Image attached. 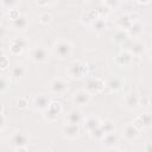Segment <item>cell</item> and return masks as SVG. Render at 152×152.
<instances>
[{
	"label": "cell",
	"mask_w": 152,
	"mask_h": 152,
	"mask_svg": "<svg viewBox=\"0 0 152 152\" xmlns=\"http://www.w3.org/2000/svg\"><path fill=\"white\" fill-rule=\"evenodd\" d=\"M52 53L57 59H66L72 55V44L66 39L56 40L52 45Z\"/></svg>",
	"instance_id": "1"
},
{
	"label": "cell",
	"mask_w": 152,
	"mask_h": 152,
	"mask_svg": "<svg viewBox=\"0 0 152 152\" xmlns=\"http://www.w3.org/2000/svg\"><path fill=\"white\" fill-rule=\"evenodd\" d=\"M6 127V115L4 112V107L1 106V113H0V132L2 133Z\"/></svg>",
	"instance_id": "32"
},
{
	"label": "cell",
	"mask_w": 152,
	"mask_h": 152,
	"mask_svg": "<svg viewBox=\"0 0 152 152\" xmlns=\"http://www.w3.org/2000/svg\"><path fill=\"white\" fill-rule=\"evenodd\" d=\"M89 135H90V138H93V139H95V140L101 141V140L103 139V137L106 135V133L103 132V129L101 128V126H99L97 128H95L94 131H91V132L89 133Z\"/></svg>",
	"instance_id": "28"
},
{
	"label": "cell",
	"mask_w": 152,
	"mask_h": 152,
	"mask_svg": "<svg viewBox=\"0 0 152 152\" xmlns=\"http://www.w3.org/2000/svg\"><path fill=\"white\" fill-rule=\"evenodd\" d=\"M52 102V99L50 95L48 94H38L33 97V101H32V106L36 110H39V112H45L49 106L51 104Z\"/></svg>",
	"instance_id": "7"
},
{
	"label": "cell",
	"mask_w": 152,
	"mask_h": 152,
	"mask_svg": "<svg viewBox=\"0 0 152 152\" xmlns=\"http://www.w3.org/2000/svg\"><path fill=\"white\" fill-rule=\"evenodd\" d=\"M8 86H10V78L7 76L2 75L1 76V80H0V91L1 93H5L6 89L8 88Z\"/></svg>",
	"instance_id": "30"
},
{
	"label": "cell",
	"mask_w": 152,
	"mask_h": 152,
	"mask_svg": "<svg viewBox=\"0 0 152 152\" xmlns=\"http://www.w3.org/2000/svg\"><path fill=\"white\" fill-rule=\"evenodd\" d=\"M82 125H83V129L89 134L91 131H94L95 128H97V127L101 125V120H100L97 116L90 115V116L84 118Z\"/></svg>",
	"instance_id": "16"
},
{
	"label": "cell",
	"mask_w": 152,
	"mask_h": 152,
	"mask_svg": "<svg viewBox=\"0 0 152 152\" xmlns=\"http://www.w3.org/2000/svg\"><path fill=\"white\" fill-rule=\"evenodd\" d=\"M101 128L103 129V132L107 134V133H112V132H115V122L114 121H112V120H109V119H107V120H103V121H101Z\"/></svg>",
	"instance_id": "24"
},
{
	"label": "cell",
	"mask_w": 152,
	"mask_h": 152,
	"mask_svg": "<svg viewBox=\"0 0 152 152\" xmlns=\"http://www.w3.org/2000/svg\"><path fill=\"white\" fill-rule=\"evenodd\" d=\"M27 44H28V42L25 37H17L10 44V52L14 56H18L24 51V49L27 46Z\"/></svg>",
	"instance_id": "12"
},
{
	"label": "cell",
	"mask_w": 152,
	"mask_h": 152,
	"mask_svg": "<svg viewBox=\"0 0 152 152\" xmlns=\"http://www.w3.org/2000/svg\"><path fill=\"white\" fill-rule=\"evenodd\" d=\"M134 124L141 129V128H146V127H151L152 126V114L151 113H144L140 114L139 116L135 118Z\"/></svg>",
	"instance_id": "18"
},
{
	"label": "cell",
	"mask_w": 152,
	"mask_h": 152,
	"mask_svg": "<svg viewBox=\"0 0 152 152\" xmlns=\"http://www.w3.org/2000/svg\"><path fill=\"white\" fill-rule=\"evenodd\" d=\"M139 134H140V128L134 122L126 124L125 127L122 128V138L127 141L135 140L139 137Z\"/></svg>",
	"instance_id": "11"
},
{
	"label": "cell",
	"mask_w": 152,
	"mask_h": 152,
	"mask_svg": "<svg viewBox=\"0 0 152 152\" xmlns=\"http://www.w3.org/2000/svg\"><path fill=\"white\" fill-rule=\"evenodd\" d=\"M106 88V82L99 77H89L86 81V89L89 90L91 94L101 93Z\"/></svg>",
	"instance_id": "10"
},
{
	"label": "cell",
	"mask_w": 152,
	"mask_h": 152,
	"mask_svg": "<svg viewBox=\"0 0 152 152\" xmlns=\"http://www.w3.org/2000/svg\"><path fill=\"white\" fill-rule=\"evenodd\" d=\"M104 2H106V5H107L108 7L113 8V7H116V6H118L119 0H104Z\"/></svg>",
	"instance_id": "36"
},
{
	"label": "cell",
	"mask_w": 152,
	"mask_h": 152,
	"mask_svg": "<svg viewBox=\"0 0 152 152\" xmlns=\"http://www.w3.org/2000/svg\"><path fill=\"white\" fill-rule=\"evenodd\" d=\"M49 90L55 96H63L68 91V82L63 78H53L49 83Z\"/></svg>",
	"instance_id": "5"
},
{
	"label": "cell",
	"mask_w": 152,
	"mask_h": 152,
	"mask_svg": "<svg viewBox=\"0 0 152 152\" xmlns=\"http://www.w3.org/2000/svg\"><path fill=\"white\" fill-rule=\"evenodd\" d=\"M27 72H28L27 68L21 63H15L11 68V77L14 80H21L23 77L26 76Z\"/></svg>",
	"instance_id": "17"
},
{
	"label": "cell",
	"mask_w": 152,
	"mask_h": 152,
	"mask_svg": "<svg viewBox=\"0 0 152 152\" xmlns=\"http://www.w3.org/2000/svg\"><path fill=\"white\" fill-rule=\"evenodd\" d=\"M113 38H114L115 43L124 44L125 42H127V39H128V34H127V32H125L124 30H120V31H118V32L114 34Z\"/></svg>",
	"instance_id": "27"
},
{
	"label": "cell",
	"mask_w": 152,
	"mask_h": 152,
	"mask_svg": "<svg viewBox=\"0 0 152 152\" xmlns=\"http://www.w3.org/2000/svg\"><path fill=\"white\" fill-rule=\"evenodd\" d=\"M83 120H84V118H83L81 110L77 109V108L69 110V112L65 114V118H64V121H65L66 124H75V125L82 124Z\"/></svg>",
	"instance_id": "15"
},
{
	"label": "cell",
	"mask_w": 152,
	"mask_h": 152,
	"mask_svg": "<svg viewBox=\"0 0 152 152\" xmlns=\"http://www.w3.org/2000/svg\"><path fill=\"white\" fill-rule=\"evenodd\" d=\"M20 0H1V6L4 11H11L17 7Z\"/></svg>",
	"instance_id": "26"
},
{
	"label": "cell",
	"mask_w": 152,
	"mask_h": 152,
	"mask_svg": "<svg viewBox=\"0 0 152 152\" xmlns=\"http://www.w3.org/2000/svg\"><path fill=\"white\" fill-rule=\"evenodd\" d=\"M62 137L64 139L68 140H74L76 138H78L80 133H81V127L80 125H75V124H64L62 129H61Z\"/></svg>",
	"instance_id": "9"
},
{
	"label": "cell",
	"mask_w": 152,
	"mask_h": 152,
	"mask_svg": "<svg viewBox=\"0 0 152 152\" xmlns=\"http://www.w3.org/2000/svg\"><path fill=\"white\" fill-rule=\"evenodd\" d=\"M53 0H37V2H38V5L39 6H46V5H49L50 2H52Z\"/></svg>",
	"instance_id": "37"
},
{
	"label": "cell",
	"mask_w": 152,
	"mask_h": 152,
	"mask_svg": "<svg viewBox=\"0 0 152 152\" xmlns=\"http://www.w3.org/2000/svg\"><path fill=\"white\" fill-rule=\"evenodd\" d=\"M39 21H40L42 24H44V25L49 24V23L51 21V14H50V13H48V12L43 13V14L39 17Z\"/></svg>",
	"instance_id": "33"
},
{
	"label": "cell",
	"mask_w": 152,
	"mask_h": 152,
	"mask_svg": "<svg viewBox=\"0 0 152 152\" xmlns=\"http://www.w3.org/2000/svg\"><path fill=\"white\" fill-rule=\"evenodd\" d=\"M148 56H150V58H151V61H152V48L148 50Z\"/></svg>",
	"instance_id": "40"
},
{
	"label": "cell",
	"mask_w": 152,
	"mask_h": 152,
	"mask_svg": "<svg viewBox=\"0 0 152 152\" xmlns=\"http://www.w3.org/2000/svg\"><path fill=\"white\" fill-rule=\"evenodd\" d=\"M128 31H129V34H131V36L138 37V36H140V34L142 33L144 26H142V24H141L140 21H134V23L131 25V27L128 28Z\"/></svg>",
	"instance_id": "23"
},
{
	"label": "cell",
	"mask_w": 152,
	"mask_h": 152,
	"mask_svg": "<svg viewBox=\"0 0 152 152\" xmlns=\"http://www.w3.org/2000/svg\"><path fill=\"white\" fill-rule=\"evenodd\" d=\"M144 49H145V45H144L141 42H139V40L132 42L131 45H129V48H127V50H128L133 56H137V57L142 53Z\"/></svg>",
	"instance_id": "22"
},
{
	"label": "cell",
	"mask_w": 152,
	"mask_h": 152,
	"mask_svg": "<svg viewBox=\"0 0 152 152\" xmlns=\"http://www.w3.org/2000/svg\"><path fill=\"white\" fill-rule=\"evenodd\" d=\"M133 55L128 51V50H124V51H121L120 53H118L116 55V57H115V63L119 65V66H129L131 64H132V62H133Z\"/></svg>",
	"instance_id": "14"
},
{
	"label": "cell",
	"mask_w": 152,
	"mask_h": 152,
	"mask_svg": "<svg viewBox=\"0 0 152 152\" xmlns=\"http://www.w3.org/2000/svg\"><path fill=\"white\" fill-rule=\"evenodd\" d=\"M27 25H28V19L24 14H20L18 18L11 20V26L14 30H25L27 27Z\"/></svg>",
	"instance_id": "20"
},
{
	"label": "cell",
	"mask_w": 152,
	"mask_h": 152,
	"mask_svg": "<svg viewBox=\"0 0 152 152\" xmlns=\"http://www.w3.org/2000/svg\"><path fill=\"white\" fill-rule=\"evenodd\" d=\"M49 57H50L49 50L42 44H36L30 50V58L36 64H43V63L48 62Z\"/></svg>",
	"instance_id": "3"
},
{
	"label": "cell",
	"mask_w": 152,
	"mask_h": 152,
	"mask_svg": "<svg viewBox=\"0 0 152 152\" xmlns=\"http://www.w3.org/2000/svg\"><path fill=\"white\" fill-rule=\"evenodd\" d=\"M91 93L87 89H80L74 93L72 95V102L78 106V107H84V106H88L91 101Z\"/></svg>",
	"instance_id": "8"
},
{
	"label": "cell",
	"mask_w": 152,
	"mask_h": 152,
	"mask_svg": "<svg viewBox=\"0 0 152 152\" xmlns=\"http://www.w3.org/2000/svg\"><path fill=\"white\" fill-rule=\"evenodd\" d=\"M10 144L14 151H27V146L30 144V135L25 132H13L10 135Z\"/></svg>",
	"instance_id": "2"
},
{
	"label": "cell",
	"mask_w": 152,
	"mask_h": 152,
	"mask_svg": "<svg viewBox=\"0 0 152 152\" xmlns=\"http://www.w3.org/2000/svg\"><path fill=\"white\" fill-rule=\"evenodd\" d=\"M88 72V65L81 61H74L68 65L66 75L71 78H82Z\"/></svg>",
	"instance_id": "4"
},
{
	"label": "cell",
	"mask_w": 152,
	"mask_h": 152,
	"mask_svg": "<svg viewBox=\"0 0 152 152\" xmlns=\"http://www.w3.org/2000/svg\"><path fill=\"white\" fill-rule=\"evenodd\" d=\"M93 27L97 33H100L101 31H103L106 28V21L102 18H97L93 21Z\"/></svg>",
	"instance_id": "29"
},
{
	"label": "cell",
	"mask_w": 152,
	"mask_h": 152,
	"mask_svg": "<svg viewBox=\"0 0 152 152\" xmlns=\"http://www.w3.org/2000/svg\"><path fill=\"white\" fill-rule=\"evenodd\" d=\"M62 110H63V107L59 102H56V101H52L51 104L49 106V108L43 112V115H44V119L48 121V122H55L57 121V119L59 118V115L62 114Z\"/></svg>",
	"instance_id": "6"
},
{
	"label": "cell",
	"mask_w": 152,
	"mask_h": 152,
	"mask_svg": "<svg viewBox=\"0 0 152 152\" xmlns=\"http://www.w3.org/2000/svg\"><path fill=\"white\" fill-rule=\"evenodd\" d=\"M20 14H21V13H19L15 8H13V10H11V11H8V18H10L11 20H13V19L18 18Z\"/></svg>",
	"instance_id": "35"
},
{
	"label": "cell",
	"mask_w": 152,
	"mask_h": 152,
	"mask_svg": "<svg viewBox=\"0 0 152 152\" xmlns=\"http://www.w3.org/2000/svg\"><path fill=\"white\" fill-rule=\"evenodd\" d=\"M137 2H139V4H141V5H146V4H148L151 0H135Z\"/></svg>",
	"instance_id": "38"
},
{
	"label": "cell",
	"mask_w": 152,
	"mask_h": 152,
	"mask_svg": "<svg viewBox=\"0 0 152 152\" xmlns=\"http://www.w3.org/2000/svg\"><path fill=\"white\" fill-rule=\"evenodd\" d=\"M119 140H120V137L116 132L107 133L101 140V145L106 150H116V145L119 144Z\"/></svg>",
	"instance_id": "13"
},
{
	"label": "cell",
	"mask_w": 152,
	"mask_h": 152,
	"mask_svg": "<svg viewBox=\"0 0 152 152\" xmlns=\"http://www.w3.org/2000/svg\"><path fill=\"white\" fill-rule=\"evenodd\" d=\"M133 23H134V21L131 19L129 15H122V17H120L119 20H118V24H119V26H120L122 30H124V28L128 30Z\"/></svg>",
	"instance_id": "25"
},
{
	"label": "cell",
	"mask_w": 152,
	"mask_h": 152,
	"mask_svg": "<svg viewBox=\"0 0 152 152\" xmlns=\"http://www.w3.org/2000/svg\"><path fill=\"white\" fill-rule=\"evenodd\" d=\"M8 66H10V59L5 53H2L1 55V61H0V68H1L2 71H6L8 69Z\"/></svg>",
	"instance_id": "31"
},
{
	"label": "cell",
	"mask_w": 152,
	"mask_h": 152,
	"mask_svg": "<svg viewBox=\"0 0 152 152\" xmlns=\"http://www.w3.org/2000/svg\"><path fill=\"white\" fill-rule=\"evenodd\" d=\"M17 106L20 108V109H24L28 106V100L26 97H19L18 101H17Z\"/></svg>",
	"instance_id": "34"
},
{
	"label": "cell",
	"mask_w": 152,
	"mask_h": 152,
	"mask_svg": "<svg viewBox=\"0 0 152 152\" xmlns=\"http://www.w3.org/2000/svg\"><path fill=\"white\" fill-rule=\"evenodd\" d=\"M106 87L110 90V91H119L122 89L124 87V80L118 77V76H114L112 77L107 83H106Z\"/></svg>",
	"instance_id": "21"
},
{
	"label": "cell",
	"mask_w": 152,
	"mask_h": 152,
	"mask_svg": "<svg viewBox=\"0 0 152 152\" xmlns=\"http://www.w3.org/2000/svg\"><path fill=\"white\" fill-rule=\"evenodd\" d=\"M145 150H146V151H152V142H148V144L146 145Z\"/></svg>",
	"instance_id": "39"
},
{
	"label": "cell",
	"mask_w": 152,
	"mask_h": 152,
	"mask_svg": "<svg viewBox=\"0 0 152 152\" xmlns=\"http://www.w3.org/2000/svg\"><path fill=\"white\" fill-rule=\"evenodd\" d=\"M125 106L128 109H137L140 106V97L135 93H127L125 95Z\"/></svg>",
	"instance_id": "19"
}]
</instances>
